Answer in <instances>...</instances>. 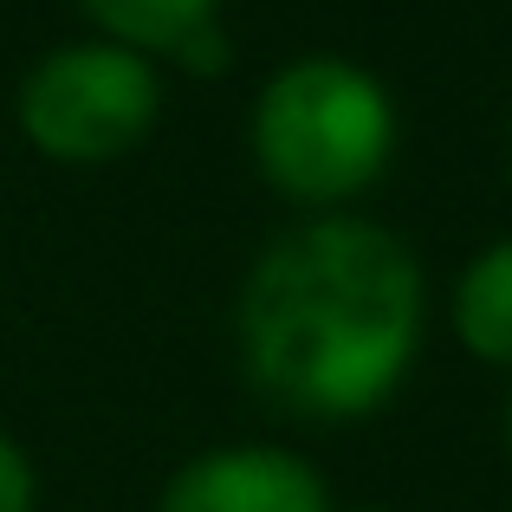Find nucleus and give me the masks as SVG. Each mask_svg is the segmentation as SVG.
Instances as JSON below:
<instances>
[{"label": "nucleus", "mask_w": 512, "mask_h": 512, "mask_svg": "<svg viewBox=\"0 0 512 512\" xmlns=\"http://www.w3.org/2000/svg\"><path fill=\"white\" fill-rule=\"evenodd\" d=\"M234 344L273 409L325 428L363 422L422 350V266L389 227L318 214L253 260Z\"/></svg>", "instance_id": "1"}, {"label": "nucleus", "mask_w": 512, "mask_h": 512, "mask_svg": "<svg viewBox=\"0 0 512 512\" xmlns=\"http://www.w3.org/2000/svg\"><path fill=\"white\" fill-rule=\"evenodd\" d=\"M253 163L299 208H338L383 182L396 156V104L383 78L338 52H305L266 78L253 104Z\"/></svg>", "instance_id": "2"}, {"label": "nucleus", "mask_w": 512, "mask_h": 512, "mask_svg": "<svg viewBox=\"0 0 512 512\" xmlns=\"http://www.w3.org/2000/svg\"><path fill=\"white\" fill-rule=\"evenodd\" d=\"M163 117L156 59L111 39H72L20 78V130L39 156L98 169L130 156Z\"/></svg>", "instance_id": "3"}, {"label": "nucleus", "mask_w": 512, "mask_h": 512, "mask_svg": "<svg viewBox=\"0 0 512 512\" xmlns=\"http://www.w3.org/2000/svg\"><path fill=\"white\" fill-rule=\"evenodd\" d=\"M156 512H331V493L305 454L240 441V448H208L182 461Z\"/></svg>", "instance_id": "4"}, {"label": "nucleus", "mask_w": 512, "mask_h": 512, "mask_svg": "<svg viewBox=\"0 0 512 512\" xmlns=\"http://www.w3.org/2000/svg\"><path fill=\"white\" fill-rule=\"evenodd\" d=\"M454 331L480 363L512 370V240H493L467 260L454 286Z\"/></svg>", "instance_id": "5"}, {"label": "nucleus", "mask_w": 512, "mask_h": 512, "mask_svg": "<svg viewBox=\"0 0 512 512\" xmlns=\"http://www.w3.org/2000/svg\"><path fill=\"white\" fill-rule=\"evenodd\" d=\"M78 7L111 46H130L143 59H169L195 26L221 20V0H78Z\"/></svg>", "instance_id": "6"}, {"label": "nucleus", "mask_w": 512, "mask_h": 512, "mask_svg": "<svg viewBox=\"0 0 512 512\" xmlns=\"http://www.w3.org/2000/svg\"><path fill=\"white\" fill-rule=\"evenodd\" d=\"M169 59L182 65V72H195V78H221L227 65H234V39H227L221 20H208V26H195V33H188Z\"/></svg>", "instance_id": "7"}, {"label": "nucleus", "mask_w": 512, "mask_h": 512, "mask_svg": "<svg viewBox=\"0 0 512 512\" xmlns=\"http://www.w3.org/2000/svg\"><path fill=\"white\" fill-rule=\"evenodd\" d=\"M39 506V474L13 435H0V512H33Z\"/></svg>", "instance_id": "8"}, {"label": "nucleus", "mask_w": 512, "mask_h": 512, "mask_svg": "<svg viewBox=\"0 0 512 512\" xmlns=\"http://www.w3.org/2000/svg\"><path fill=\"white\" fill-rule=\"evenodd\" d=\"M506 448H512V402H506Z\"/></svg>", "instance_id": "9"}, {"label": "nucleus", "mask_w": 512, "mask_h": 512, "mask_svg": "<svg viewBox=\"0 0 512 512\" xmlns=\"http://www.w3.org/2000/svg\"><path fill=\"white\" fill-rule=\"evenodd\" d=\"M357 512H383V506H357Z\"/></svg>", "instance_id": "10"}]
</instances>
